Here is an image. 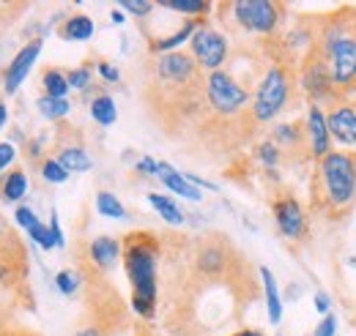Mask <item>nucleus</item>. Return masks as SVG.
Here are the masks:
<instances>
[{
  "instance_id": "obj_26",
  "label": "nucleus",
  "mask_w": 356,
  "mask_h": 336,
  "mask_svg": "<svg viewBox=\"0 0 356 336\" xmlns=\"http://www.w3.org/2000/svg\"><path fill=\"white\" fill-rule=\"evenodd\" d=\"M36 107H39L42 118L52 121V124H60L72 112V101L69 99H52V96H39Z\"/></svg>"
},
{
  "instance_id": "obj_15",
  "label": "nucleus",
  "mask_w": 356,
  "mask_h": 336,
  "mask_svg": "<svg viewBox=\"0 0 356 336\" xmlns=\"http://www.w3.org/2000/svg\"><path fill=\"white\" fill-rule=\"evenodd\" d=\"M42 47H44L42 39H33V42H28L17 55H14V60H8L6 72H3V80H0L6 96H14V93L19 90V85L28 80L31 69L36 66V60H39V55H42Z\"/></svg>"
},
{
  "instance_id": "obj_25",
  "label": "nucleus",
  "mask_w": 356,
  "mask_h": 336,
  "mask_svg": "<svg viewBox=\"0 0 356 336\" xmlns=\"http://www.w3.org/2000/svg\"><path fill=\"white\" fill-rule=\"evenodd\" d=\"M42 87H44V96L52 99H66L69 96V80H66V72L55 69V66H47L42 72Z\"/></svg>"
},
{
  "instance_id": "obj_7",
  "label": "nucleus",
  "mask_w": 356,
  "mask_h": 336,
  "mask_svg": "<svg viewBox=\"0 0 356 336\" xmlns=\"http://www.w3.org/2000/svg\"><path fill=\"white\" fill-rule=\"evenodd\" d=\"M0 290H6L22 309L36 306L31 290V252L22 235L3 216H0Z\"/></svg>"
},
{
  "instance_id": "obj_3",
  "label": "nucleus",
  "mask_w": 356,
  "mask_h": 336,
  "mask_svg": "<svg viewBox=\"0 0 356 336\" xmlns=\"http://www.w3.org/2000/svg\"><path fill=\"white\" fill-rule=\"evenodd\" d=\"M312 49L326 63L340 99L356 96V6L315 17Z\"/></svg>"
},
{
  "instance_id": "obj_32",
  "label": "nucleus",
  "mask_w": 356,
  "mask_h": 336,
  "mask_svg": "<svg viewBox=\"0 0 356 336\" xmlns=\"http://www.w3.org/2000/svg\"><path fill=\"white\" fill-rule=\"evenodd\" d=\"M28 235H31V241H33V244H39L44 252H52V249H55V238H52L49 227L42 224V221H36V224L28 230Z\"/></svg>"
},
{
  "instance_id": "obj_36",
  "label": "nucleus",
  "mask_w": 356,
  "mask_h": 336,
  "mask_svg": "<svg viewBox=\"0 0 356 336\" xmlns=\"http://www.w3.org/2000/svg\"><path fill=\"white\" fill-rule=\"evenodd\" d=\"M14 159H17V148H14V142H8V140L0 142V175L14 165Z\"/></svg>"
},
{
  "instance_id": "obj_18",
  "label": "nucleus",
  "mask_w": 356,
  "mask_h": 336,
  "mask_svg": "<svg viewBox=\"0 0 356 336\" xmlns=\"http://www.w3.org/2000/svg\"><path fill=\"white\" fill-rule=\"evenodd\" d=\"M159 180H162V186H168L170 192H176L178 197H184V200H192V203H200L203 200V192L195 186V183H189L186 178H184V172H178L176 167H170L168 162H159V175H156Z\"/></svg>"
},
{
  "instance_id": "obj_17",
  "label": "nucleus",
  "mask_w": 356,
  "mask_h": 336,
  "mask_svg": "<svg viewBox=\"0 0 356 336\" xmlns=\"http://www.w3.org/2000/svg\"><path fill=\"white\" fill-rule=\"evenodd\" d=\"M305 126H307V140H310V159L312 165L321 162L323 156L332 153V134H329V126H326V115L321 107L315 104H307V118H305Z\"/></svg>"
},
{
  "instance_id": "obj_16",
  "label": "nucleus",
  "mask_w": 356,
  "mask_h": 336,
  "mask_svg": "<svg viewBox=\"0 0 356 336\" xmlns=\"http://www.w3.org/2000/svg\"><path fill=\"white\" fill-rule=\"evenodd\" d=\"M121 254H124V246H121L118 238H113V235H99V238H93L88 246H86V254L80 257V262H86L96 274H104V276H107V274L121 262Z\"/></svg>"
},
{
  "instance_id": "obj_6",
  "label": "nucleus",
  "mask_w": 356,
  "mask_h": 336,
  "mask_svg": "<svg viewBox=\"0 0 356 336\" xmlns=\"http://www.w3.org/2000/svg\"><path fill=\"white\" fill-rule=\"evenodd\" d=\"M302 87H299V63L293 60H274L264 72L261 83L252 93L250 104V118L255 128H264L266 124L277 121L280 115L291 112L302 101Z\"/></svg>"
},
{
  "instance_id": "obj_31",
  "label": "nucleus",
  "mask_w": 356,
  "mask_h": 336,
  "mask_svg": "<svg viewBox=\"0 0 356 336\" xmlns=\"http://www.w3.org/2000/svg\"><path fill=\"white\" fill-rule=\"evenodd\" d=\"M66 80H69V87H74V90H88L90 83H93V69L90 66H77V69L66 72Z\"/></svg>"
},
{
  "instance_id": "obj_4",
  "label": "nucleus",
  "mask_w": 356,
  "mask_h": 336,
  "mask_svg": "<svg viewBox=\"0 0 356 336\" xmlns=\"http://www.w3.org/2000/svg\"><path fill=\"white\" fill-rule=\"evenodd\" d=\"M356 208V151H332L312 165L310 210L326 221H343Z\"/></svg>"
},
{
  "instance_id": "obj_11",
  "label": "nucleus",
  "mask_w": 356,
  "mask_h": 336,
  "mask_svg": "<svg viewBox=\"0 0 356 336\" xmlns=\"http://www.w3.org/2000/svg\"><path fill=\"white\" fill-rule=\"evenodd\" d=\"M52 159L66 169L69 175L72 172H88L93 167V159H90L88 148H86V137L80 128H74L72 124L60 121L55 126V142H52Z\"/></svg>"
},
{
  "instance_id": "obj_29",
  "label": "nucleus",
  "mask_w": 356,
  "mask_h": 336,
  "mask_svg": "<svg viewBox=\"0 0 356 336\" xmlns=\"http://www.w3.org/2000/svg\"><path fill=\"white\" fill-rule=\"evenodd\" d=\"M55 285H58V290L63 295H77V290L83 287V276H80V271H72V268H63V271H58V276H55Z\"/></svg>"
},
{
  "instance_id": "obj_12",
  "label": "nucleus",
  "mask_w": 356,
  "mask_h": 336,
  "mask_svg": "<svg viewBox=\"0 0 356 336\" xmlns=\"http://www.w3.org/2000/svg\"><path fill=\"white\" fill-rule=\"evenodd\" d=\"M271 213H274V221H277V230L285 241H305L307 233H310V213L307 208L299 203L296 194L291 192H280L274 200H271Z\"/></svg>"
},
{
  "instance_id": "obj_42",
  "label": "nucleus",
  "mask_w": 356,
  "mask_h": 336,
  "mask_svg": "<svg viewBox=\"0 0 356 336\" xmlns=\"http://www.w3.org/2000/svg\"><path fill=\"white\" fill-rule=\"evenodd\" d=\"M230 336H266L264 331H258V328H241V331H236V334Z\"/></svg>"
},
{
  "instance_id": "obj_22",
  "label": "nucleus",
  "mask_w": 356,
  "mask_h": 336,
  "mask_svg": "<svg viewBox=\"0 0 356 336\" xmlns=\"http://www.w3.org/2000/svg\"><path fill=\"white\" fill-rule=\"evenodd\" d=\"M156 8H165V11H176V14H184L186 19H206V14L214 11V3L209 0H159Z\"/></svg>"
},
{
  "instance_id": "obj_19",
  "label": "nucleus",
  "mask_w": 356,
  "mask_h": 336,
  "mask_svg": "<svg viewBox=\"0 0 356 336\" xmlns=\"http://www.w3.org/2000/svg\"><path fill=\"white\" fill-rule=\"evenodd\" d=\"M28 194V175L22 167H11L0 175V200L6 205H17Z\"/></svg>"
},
{
  "instance_id": "obj_39",
  "label": "nucleus",
  "mask_w": 356,
  "mask_h": 336,
  "mask_svg": "<svg viewBox=\"0 0 356 336\" xmlns=\"http://www.w3.org/2000/svg\"><path fill=\"white\" fill-rule=\"evenodd\" d=\"M334 331H337V317L329 312V314L321 320V326L315 328V334L312 336H334Z\"/></svg>"
},
{
  "instance_id": "obj_34",
  "label": "nucleus",
  "mask_w": 356,
  "mask_h": 336,
  "mask_svg": "<svg viewBox=\"0 0 356 336\" xmlns=\"http://www.w3.org/2000/svg\"><path fill=\"white\" fill-rule=\"evenodd\" d=\"M134 172H137V175H143V178H156V175H159V162H156V159H151V156H143V159H137Z\"/></svg>"
},
{
  "instance_id": "obj_33",
  "label": "nucleus",
  "mask_w": 356,
  "mask_h": 336,
  "mask_svg": "<svg viewBox=\"0 0 356 336\" xmlns=\"http://www.w3.org/2000/svg\"><path fill=\"white\" fill-rule=\"evenodd\" d=\"M154 8H156V3H151V0H124V3H121V11L132 14V17H137V19L151 17Z\"/></svg>"
},
{
  "instance_id": "obj_38",
  "label": "nucleus",
  "mask_w": 356,
  "mask_h": 336,
  "mask_svg": "<svg viewBox=\"0 0 356 336\" xmlns=\"http://www.w3.org/2000/svg\"><path fill=\"white\" fill-rule=\"evenodd\" d=\"M49 233H52V238H55V246H66V238H63V230H60V224H58V213H55V208L49 210Z\"/></svg>"
},
{
  "instance_id": "obj_14",
  "label": "nucleus",
  "mask_w": 356,
  "mask_h": 336,
  "mask_svg": "<svg viewBox=\"0 0 356 336\" xmlns=\"http://www.w3.org/2000/svg\"><path fill=\"white\" fill-rule=\"evenodd\" d=\"M332 142H340L346 151H356V96L340 99L323 110Z\"/></svg>"
},
{
  "instance_id": "obj_41",
  "label": "nucleus",
  "mask_w": 356,
  "mask_h": 336,
  "mask_svg": "<svg viewBox=\"0 0 356 336\" xmlns=\"http://www.w3.org/2000/svg\"><path fill=\"white\" fill-rule=\"evenodd\" d=\"M329 309H332V298L323 293V290H321V293H315V312L326 317V314H329Z\"/></svg>"
},
{
  "instance_id": "obj_40",
  "label": "nucleus",
  "mask_w": 356,
  "mask_h": 336,
  "mask_svg": "<svg viewBox=\"0 0 356 336\" xmlns=\"http://www.w3.org/2000/svg\"><path fill=\"white\" fill-rule=\"evenodd\" d=\"M0 336H42L39 331H33V328H25V326H14V323H6L3 326V331Z\"/></svg>"
},
{
  "instance_id": "obj_5",
  "label": "nucleus",
  "mask_w": 356,
  "mask_h": 336,
  "mask_svg": "<svg viewBox=\"0 0 356 336\" xmlns=\"http://www.w3.org/2000/svg\"><path fill=\"white\" fill-rule=\"evenodd\" d=\"M124 271L132 287V309L143 320H154L159 309V262L165 252V241L159 233L134 230L124 241Z\"/></svg>"
},
{
  "instance_id": "obj_9",
  "label": "nucleus",
  "mask_w": 356,
  "mask_h": 336,
  "mask_svg": "<svg viewBox=\"0 0 356 336\" xmlns=\"http://www.w3.org/2000/svg\"><path fill=\"white\" fill-rule=\"evenodd\" d=\"M299 87H302V96H305L310 104L321 107V110H326V107H332L334 101H340L326 63L321 60V55H318L312 47L302 55V60H299Z\"/></svg>"
},
{
  "instance_id": "obj_43",
  "label": "nucleus",
  "mask_w": 356,
  "mask_h": 336,
  "mask_svg": "<svg viewBox=\"0 0 356 336\" xmlns=\"http://www.w3.org/2000/svg\"><path fill=\"white\" fill-rule=\"evenodd\" d=\"M110 17H113V22H115V25H124V22H127V17H124V11H121V8H113V14H110Z\"/></svg>"
},
{
  "instance_id": "obj_2",
  "label": "nucleus",
  "mask_w": 356,
  "mask_h": 336,
  "mask_svg": "<svg viewBox=\"0 0 356 336\" xmlns=\"http://www.w3.org/2000/svg\"><path fill=\"white\" fill-rule=\"evenodd\" d=\"M143 104L168 140L184 142L189 137L206 110V74L197 69L189 49L148 58Z\"/></svg>"
},
{
  "instance_id": "obj_1",
  "label": "nucleus",
  "mask_w": 356,
  "mask_h": 336,
  "mask_svg": "<svg viewBox=\"0 0 356 336\" xmlns=\"http://www.w3.org/2000/svg\"><path fill=\"white\" fill-rule=\"evenodd\" d=\"M165 331L217 336L261 298L258 271L225 233L165 238Z\"/></svg>"
},
{
  "instance_id": "obj_27",
  "label": "nucleus",
  "mask_w": 356,
  "mask_h": 336,
  "mask_svg": "<svg viewBox=\"0 0 356 336\" xmlns=\"http://www.w3.org/2000/svg\"><path fill=\"white\" fill-rule=\"evenodd\" d=\"M96 210H99L102 216H107V219H124V216H127L124 203H121L113 192H99V194H96Z\"/></svg>"
},
{
  "instance_id": "obj_8",
  "label": "nucleus",
  "mask_w": 356,
  "mask_h": 336,
  "mask_svg": "<svg viewBox=\"0 0 356 336\" xmlns=\"http://www.w3.org/2000/svg\"><path fill=\"white\" fill-rule=\"evenodd\" d=\"M214 8L227 31H238L247 36H277L288 17V6L274 0H233L217 3Z\"/></svg>"
},
{
  "instance_id": "obj_24",
  "label": "nucleus",
  "mask_w": 356,
  "mask_h": 336,
  "mask_svg": "<svg viewBox=\"0 0 356 336\" xmlns=\"http://www.w3.org/2000/svg\"><path fill=\"white\" fill-rule=\"evenodd\" d=\"M90 118L99 124V126H113L118 121V107L113 101V96L107 93H96L90 99Z\"/></svg>"
},
{
  "instance_id": "obj_23",
  "label": "nucleus",
  "mask_w": 356,
  "mask_h": 336,
  "mask_svg": "<svg viewBox=\"0 0 356 336\" xmlns=\"http://www.w3.org/2000/svg\"><path fill=\"white\" fill-rule=\"evenodd\" d=\"M148 205L156 210L170 227H184L186 224V213L178 208L176 203L168 197V194H159V192H151L148 194Z\"/></svg>"
},
{
  "instance_id": "obj_30",
  "label": "nucleus",
  "mask_w": 356,
  "mask_h": 336,
  "mask_svg": "<svg viewBox=\"0 0 356 336\" xmlns=\"http://www.w3.org/2000/svg\"><path fill=\"white\" fill-rule=\"evenodd\" d=\"M39 175L44 178L47 183H52V186H58V183H66V180H69V172L60 167L52 156H44V159L39 162Z\"/></svg>"
},
{
  "instance_id": "obj_37",
  "label": "nucleus",
  "mask_w": 356,
  "mask_h": 336,
  "mask_svg": "<svg viewBox=\"0 0 356 336\" xmlns=\"http://www.w3.org/2000/svg\"><path fill=\"white\" fill-rule=\"evenodd\" d=\"M96 72H99V77H102L104 83H118V80H121V72H118L113 63H107V60H102V63L96 66Z\"/></svg>"
},
{
  "instance_id": "obj_45",
  "label": "nucleus",
  "mask_w": 356,
  "mask_h": 336,
  "mask_svg": "<svg viewBox=\"0 0 356 336\" xmlns=\"http://www.w3.org/2000/svg\"><path fill=\"white\" fill-rule=\"evenodd\" d=\"M3 326H6V320H3V306H0V331H3Z\"/></svg>"
},
{
  "instance_id": "obj_21",
  "label": "nucleus",
  "mask_w": 356,
  "mask_h": 336,
  "mask_svg": "<svg viewBox=\"0 0 356 336\" xmlns=\"http://www.w3.org/2000/svg\"><path fill=\"white\" fill-rule=\"evenodd\" d=\"M258 276H261V287H264V298H266L268 323L280 326V320H282V298H280V290H277V279H274L271 268H266V265L258 268Z\"/></svg>"
},
{
  "instance_id": "obj_13",
  "label": "nucleus",
  "mask_w": 356,
  "mask_h": 336,
  "mask_svg": "<svg viewBox=\"0 0 356 336\" xmlns=\"http://www.w3.org/2000/svg\"><path fill=\"white\" fill-rule=\"evenodd\" d=\"M268 140L280 148L282 165L285 162H312L310 159V140H307V126L302 121L296 124H277L268 128Z\"/></svg>"
},
{
  "instance_id": "obj_44",
  "label": "nucleus",
  "mask_w": 356,
  "mask_h": 336,
  "mask_svg": "<svg viewBox=\"0 0 356 336\" xmlns=\"http://www.w3.org/2000/svg\"><path fill=\"white\" fill-rule=\"evenodd\" d=\"M6 121H8V107L0 101V128L6 126Z\"/></svg>"
},
{
  "instance_id": "obj_10",
  "label": "nucleus",
  "mask_w": 356,
  "mask_h": 336,
  "mask_svg": "<svg viewBox=\"0 0 356 336\" xmlns=\"http://www.w3.org/2000/svg\"><path fill=\"white\" fill-rule=\"evenodd\" d=\"M189 55L195 58L197 69L203 74H214V72H222L227 58H230V44L222 31L211 28V25H200L195 31V36L189 39Z\"/></svg>"
},
{
  "instance_id": "obj_35",
  "label": "nucleus",
  "mask_w": 356,
  "mask_h": 336,
  "mask_svg": "<svg viewBox=\"0 0 356 336\" xmlns=\"http://www.w3.org/2000/svg\"><path fill=\"white\" fill-rule=\"evenodd\" d=\"M14 219H17V224H19V227H25V230H31V227L39 221L36 210L31 208V205H19V208L14 210Z\"/></svg>"
},
{
  "instance_id": "obj_28",
  "label": "nucleus",
  "mask_w": 356,
  "mask_h": 336,
  "mask_svg": "<svg viewBox=\"0 0 356 336\" xmlns=\"http://www.w3.org/2000/svg\"><path fill=\"white\" fill-rule=\"evenodd\" d=\"M255 159L266 169H274L282 165V153H280V148H277L271 140H264V142L255 145Z\"/></svg>"
},
{
  "instance_id": "obj_20",
  "label": "nucleus",
  "mask_w": 356,
  "mask_h": 336,
  "mask_svg": "<svg viewBox=\"0 0 356 336\" xmlns=\"http://www.w3.org/2000/svg\"><path fill=\"white\" fill-rule=\"evenodd\" d=\"M93 31H96V25H93V19L88 14H69L58 25V36L63 42H88L93 36Z\"/></svg>"
}]
</instances>
